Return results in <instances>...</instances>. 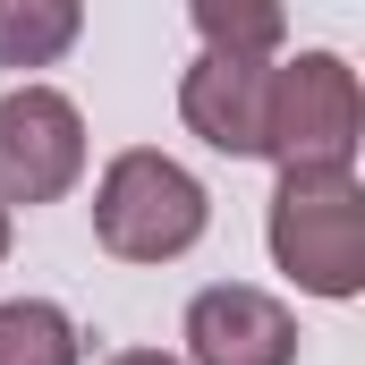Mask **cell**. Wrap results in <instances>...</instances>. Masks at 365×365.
<instances>
[{"mask_svg":"<svg viewBox=\"0 0 365 365\" xmlns=\"http://www.w3.org/2000/svg\"><path fill=\"white\" fill-rule=\"evenodd\" d=\"M272 264L306 297H357L365 289V187L357 170H280L264 212Z\"/></svg>","mask_w":365,"mask_h":365,"instance_id":"cell-1","label":"cell"},{"mask_svg":"<svg viewBox=\"0 0 365 365\" xmlns=\"http://www.w3.org/2000/svg\"><path fill=\"white\" fill-rule=\"evenodd\" d=\"M204 230H212L204 179L170 153H153V145L110 153V170L93 179V238L119 264H179Z\"/></svg>","mask_w":365,"mask_h":365,"instance_id":"cell-2","label":"cell"},{"mask_svg":"<svg viewBox=\"0 0 365 365\" xmlns=\"http://www.w3.org/2000/svg\"><path fill=\"white\" fill-rule=\"evenodd\" d=\"M357 128H365V93L340 51L272 60V145H264V162H280V170H357Z\"/></svg>","mask_w":365,"mask_h":365,"instance_id":"cell-3","label":"cell"},{"mask_svg":"<svg viewBox=\"0 0 365 365\" xmlns=\"http://www.w3.org/2000/svg\"><path fill=\"white\" fill-rule=\"evenodd\" d=\"M86 179V119L60 86L0 93V212L17 204H60Z\"/></svg>","mask_w":365,"mask_h":365,"instance_id":"cell-4","label":"cell"},{"mask_svg":"<svg viewBox=\"0 0 365 365\" xmlns=\"http://www.w3.org/2000/svg\"><path fill=\"white\" fill-rule=\"evenodd\" d=\"M179 365H297V314L255 280H212L187 297Z\"/></svg>","mask_w":365,"mask_h":365,"instance_id":"cell-5","label":"cell"},{"mask_svg":"<svg viewBox=\"0 0 365 365\" xmlns=\"http://www.w3.org/2000/svg\"><path fill=\"white\" fill-rule=\"evenodd\" d=\"M179 119H187V136H204L212 153L264 162V145H272V60L195 51V68L179 77Z\"/></svg>","mask_w":365,"mask_h":365,"instance_id":"cell-6","label":"cell"},{"mask_svg":"<svg viewBox=\"0 0 365 365\" xmlns=\"http://www.w3.org/2000/svg\"><path fill=\"white\" fill-rule=\"evenodd\" d=\"M86 34L77 0H0V68H51Z\"/></svg>","mask_w":365,"mask_h":365,"instance_id":"cell-7","label":"cell"},{"mask_svg":"<svg viewBox=\"0 0 365 365\" xmlns=\"http://www.w3.org/2000/svg\"><path fill=\"white\" fill-rule=\"evenodd\" d=\"M187 26L221 60H280V34H289V17H280L272 0H195Z\"/></svg>","mask_w":365,"mask_h":365,"instance_id":"cell-8","label":"cell"},{"mask_svg":"<svg viewBox=\"0 0 365 365\" xmlns=\"http://www.w3.org/2000/svg\"><path fill=\"white\" fill-rule=\"evenodd\" d=\"M0 365H77V323L51 297H9L0 306Z\"/></svg>","mask_w":365,"mask_h":365,"instance_id":"cell-9","label":"cell"},{"mask_svg":"<svg viewBox=\"0 0 365 365\" xmlns=\"http://www.w3.org/2000/svg\"><path fill=\"white\" fill-rule=\"evenodd\" d=\"M102 365H179V357H162V349H119V357H102Z\"/></svg>","mask_w":365,"mask_h":365,"instance_id":"cell-10","label":"cell"},{"mask_svg":"<svg viewBox=\"0 0 365 365\" xmlns=\"http://www.w3.org/2000/svg\"><path fill=\"white\" fill-rule=\"evenodd\" d=\"M0 264H9V212H0Z\"/></svg>","mask_w":365,"mask_h":365,"instance_id":"cell-11","label":"cell"}]
</instances>
